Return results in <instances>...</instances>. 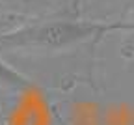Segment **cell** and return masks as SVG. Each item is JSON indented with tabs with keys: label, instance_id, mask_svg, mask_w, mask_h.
<instances>
[{
	"label": "cell",
	"instance_id": "1",
	"mask_svg": "<svg viewBox=\"0 0 134 125\" xmlns=\"http://www.w3.org/2000/svg\"><path fill=\"white\" fill-rule=\"evenodd\" d=\"M117 30H134V23L91 21H41L0 34L2 50H58L97 39Z\"/></svg>",
	"mask_w": 134,
	"mask_h": 125
},
{
	"label": "cell",
	"instance_id": "2",
	"mask_svg": "<svg viewBox=\"0 0 134 125\" xmlns=\"http://www.w3.org/2000/svg\"><path fill=\"white\" fill-rule=\"evenodd\" d=\"M34 84L24 77L21 75L19 71L11 69L8 64H4L0 60V90L4 88H11V90H26V88H32Z\"/></svg>",
	"mask_w": 134,
	"mask_h": 125
},
{
	"label": "cell",
	"instance_id": "3",
	"mask_svg": "<svg viewBox=\"0 0 134 125\" xmlns=\"http://www.w3.org/2000/svg\"><path fill=\"white\" fill-rule=\"evenodd\" d=\"M0 93H4V90H0Z\"/></svg>",
	"mask_w": 134,
	"mask_h": 125
}]
</instances>
